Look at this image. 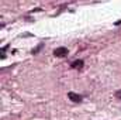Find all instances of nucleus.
Here are the masks:
<instances>
[{"label": "nucleus", "instance_id": "1", "mask_svg": "<svg viewBox=\"0 0 121 120\" xmlns=\"http://www.w3.org/2000/svg\"><path fill=\"white\" fill-rule=\"evenodd\" d=\"M68 54H69V51L65 47H59V48H56L54 51V55L58 57V58H65V57H68Z\"/></svg>", "mask_w": 121, "mask_h": 120}, {"label": "nucleus", "instance_id": "2", "mask_svg": "<svg viewBox=\"0 0 121 120\" xmlns=\"http://www.w3.org/2000/svg\"><path fill=\"white\" fill-rule=\"evenodd\" d=\"M68 97H69L72 102H76V103H80V102H82V96L78 95V93H73V92H69V93H68Z\"/></svg>", "mask_w": 121, "mask_h": 120}, {"label": "nucleus", "instance_id": "3", "mask_svg": "<svg viewBox=\"0 0 121 120\" xmlns=\"http://www.w3.org/2000/svg\"><path fill=\"white\" fill-rule=\"evenodd\" d=\"M83 65H85V62H83L82 60H76V61H73V62L70 64V66L75 68V69H82Z\"/></svg>", "mask_w": 121, "mask_h": 120}, {"label": "nucleus", "instance_id": "4", "mask_svg": "<svg viewBox=\"0 0 121 120\" xmlns=\"http://www.w3.org/2000/svg\"><path fill=\"white\" fill-rule=\"evenodd\" d=\"M114 96H116V97H117L118 100H121V89H118V90H117V92L114 93Z\"/></svg>", "mask_w": 121, "mask_h": 120}]
</instances>
